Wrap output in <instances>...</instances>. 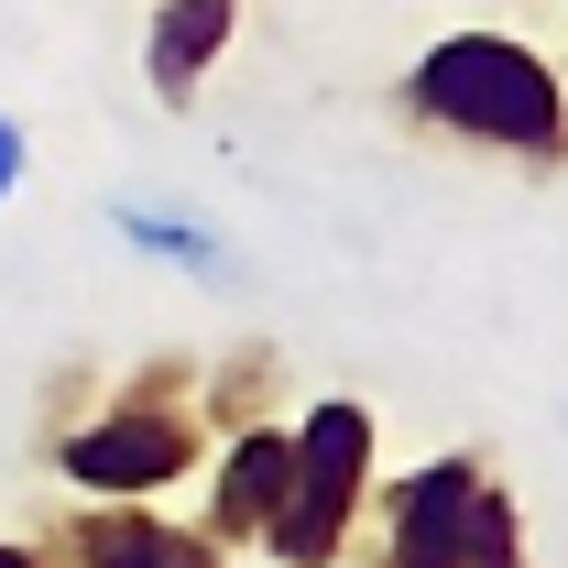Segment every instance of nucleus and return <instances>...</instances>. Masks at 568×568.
Instances as JSON below:
<instances>
[{
    "label": "nucleus",
    "instance_id": "4",
    "mask_svg": "<svg viewBox=\"0 0 568 568\" xmlns=\"http://www.w3.org/2000/svg\"><path fill=\"white\" fill-rule=\"evenodd\" d=\"M197 448H209V437H197V416H186V372L164 361V372H142L110 416L67 426L55 470H67L77 493H99V503H142V493H164V481H186Z\"/></svg>",
    "mask_w": 568,
    "mask_h": 568
},
{
    "label": "nucleus",
    "instance_id": "5",
    "mask_svg": "<svg viewBox=\"0 0 568 568\" xmlns=\"http://www.w3.org/2000/svg\"><path fill=\"white\" fill-rule=\"evenodd\" d=\"M67 568H230V547L132 503H99V514H67Z\"/></svg>",
    "mask_w": 568,
    "mask_h": 568
},
{
    "label": "nucleus",
    "instance_id": "7",
    "mask_svg": "<svg viewBox=\"0 0 568 568\" xmlns=\"http://www.w3.org/2000/svg\"><path fill=\"white\" fill-rule=\"evenodd\" d=\"M284 503V426H230V459H219V493H209V536L219 547H263Z\"/></svg>",
    "mask_w": 568,
    "mask_h": 568
},
{
    "label": "nucleus",
    "instance_id": "2",
    "mask_svg": "<svg viewBox=\"0 0 568 568\" xmlns=\"http://www.w3.org/2000/svg\"><path fill=\"white\" fill-rule=\"evenodd\" d=\"M361 481H372V405H351V394L306 405L284 426V503L263 525V547L284 568H339V547L361 525Z\"/></svg>",
    "mask_w": 568,
    "mask_h": 568
},
{
    "label": "nucleus",
    "instance_id": "1",
    "mask_svg": "<svg viewBox=\"0 0 568 568\" xmlns=\"http://www.w3.org/2000/svg\"><path fill=\"white\" fill-rule=\"evenodd\" d=\"M426 132H459V142H493L514 164H568V99L558 67L514 33H448L426 44V67L405 77Z\"/></svg>",
    "mask_w": 568,
    "mask_h": 568
},
{
    "label": "nucleus",
    "instance_id": "11",
    "mask_svg": "<svg viewBox=\"0 0 568 568\" xmlns=\"http://www.w3.org/2000/svg\"><path fill=\"white\" fill-rule=\"evenodd\" d=\"M0 568H67V558H55V547H11V536H0Z\"/></svg>",
    "mask_w": 568,
    "mask_h": 568
},
{
    "label": "nucleus",
    "instance_id": "6",
    "mask_svg": "<svg viewBox=\"0 0 568 568\" xmlns=\"http://www.w3.org/2000/svg\"><path fill=\"white\" fill-rule=\"evenodd\" d=\"M230 33H241V0H164L153 33H142L153 99H164V110H197V88H209V67L230 55Z\"/></svg>",
    "mask_w": 568,
    "mask_h": 568
},
{
    "label": "nucleus",
    "instance_id": "3",
    "mask_svg": "<svg viewBox=\"0 0 568 568\" xmlns=\"http://www.w3.org/2000/svg\"><path fill=\"white\" fill-rule=\"evenodd\" d=\"M383 568H525V525L481 459H426L383 493Z\"/></svg>",
    "mask_w": 568,
    "mask_h": 568
},
{
    "label": "nucleus",
    "instance_id": "8",
    "mask_svg": "<svg viewBox=\"0 0 568 568\" xmlns=\"http://www.w3.org/2000/svg\"><path fill=\"white\" fill-rule=\"evenodd\" d=\"M110 230H121L132 252H153L164 274L219 284V295H241V263H230V241H219L209 219H186V209H153V197H110Z\"/></svg>",
    "mask_w": 568,
    "mask_h": 568
},
{
    "label": "nucleus",
    "instance_id": "10",
    "mask_svg": "<svg viewBox=\"0 0 568 568\" xmlns=\"http://www.w3.org/2000/svg\"><path fill=\"white\" fill-rule=\"evenodd\" d=\"M22 164H33V132L0 110V209H11V186H22Z\"/></svg>",
    "mask_w": 568,
    "mask_h": 568
},
{
    "label": "nucleus",
    "instance_id": "9",
    "mask_svg": "<svg viewBox=\"0 0 568 568\" xmlns=\"http://www.w3.org/2000/svg\"><path fill=\"white\" fill-rule=\"evenodd\" d=\"M263 383H274V361H263V351H241L230 372H209V426H263V416H252Z\"/></svg>",
    "mask_w": 568,
    "mask_h": 568
}]
</instances>
